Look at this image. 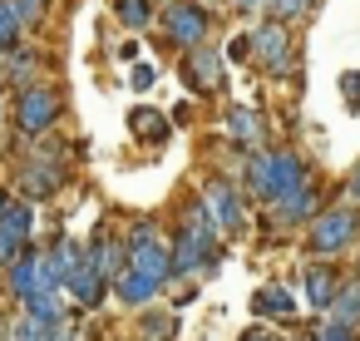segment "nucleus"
<instances>
[{"label":"nucleus","instance_id":"c756f323","mask_svg":"<svg viewBox=\"0 0 360 341\" xmlns=\"http://www.w3.org/2000/svg\"><path fill=\"white\" fill-rule=\"evenodd\" d=\"M222 60H227V65H252V30L232 35V40L222 45Z\"/></svg>","mask_w":360,"mask_h":341},{"label":"nucleus","instance_id":"423d86ee","mask_svg":"<svg viewBox=\"0 0 360 341\" xmlns=\"http://www.w3.org/2000/svg\"><path fill=\"white\" fill-rule=\"evenodd\" d=\"M326 203H335V198H330V188L321 183V173H311L301 188H291L286 198H276L271 208H262L257 223H262L266 232H306Z\"/></svg>","mask_w":360,"mask_h":341},{"label":"nucleus","instance_id":"6ab92c4d","mask_svg":"<svg viewBox=\"0 0 360 341\" xmlns=\"http://www.w3.org/2000/svg\"><path fill=\"white\" fill-rule=\"evenodd\" d=\"M139 336L134 341H178V331H183V321H178V311L173 306H148V311H139V326H134Z\"/></svg>","mask_w":360,"mask_h":341},{"label":"nucleus","instance_id":"0eeeda50","mask_svg":"<svg viewBox=\"0 0 360 341\" xmlns=\"http://www.w3.org/2000/svg\"><path fill=\"white\" fill-rule=\"evenodd\" d=\"M198 193H202V203L212 208V218H217V228H222L227 242L247 237V228L257 223V203L247 198V188H242L237 178H227V173H207Z\"/></svg>","mask_w":360,"mask_h":341},{"label":"nucleus","instance_id":"58836bf2","mask_svg":"<svg viewBox=\"0 0 360 341\" xmlns=\"http://www.w3.org/2000/svg\"><path fill=\"white\" fill-rule=\"evenodd\" d=\"M237 11H247V16H257V11H271V0H232Z\"/></svg>","mask_w":360,"mask_h":341},{"label":"nucleus","instance_id":"4c0bfd02","mask_svg":"<svg viewBox=\"0 0 360 341\" xmlns=\"http://www.w3.org/2000/svg\"><path fill=\"white\" fill-rule=\"evenodd\" d=\"M168 119H173L178 129H183V124H193V104H188V99H183V104H173V114H168Z\"/></svg>","mask_w":360,"mask_h":341},{"label":"nucleus","instance_id":"a19ab883","mask_svg":"<svg viewBox=\"0 0 360 341\" xmlns=\"http://www.w3.org/2000/svg\"><path fill=\"white\" fill-rule=\"evenodd\" d=\"M11 198H15V193H11V183H0V218H6V208H11Z\"/></svg>","mask_w":360,"mask_h":341},{"label":"nucleus","instance_id":"ea45409f","mask_svg":"<svg viewBox=\"0 0 360 341\" xmlns=\"http://www.w3.org/2000/svg\"><path fill=\"white\" fill-rule=\"evenodd\" d=\"M114 60H124V65H139V45H134V40H129V45H119V55H114Z\"/></svg>","mask_w":360,"mask_h":341},{"label":"nucleus","instance_id":"473e14b6","mask_svg":"<svg viewBox=\"0 0 360 341\" xmlns=\"http://www.w3.org/2000/svg\"><path fill=\"white\" fill-rule=\"evenodd\" d=\"M340 99H345L350 114H360V70H345L340 75Z\"/></svg>","mask_w":360,"mask_h":341},{"label":"nucleus","instance_id":"f8f14e48","mask_svg":"<svg viewBox=\"0 0 360 341\" xmlns=\"http://www.w3.org/2000/svg\"><path fill=\"white\" fill-rule=\"evenodd\" d=\"M222 139H227L237 154H257V149L271 144V124H266L262 109L232 104V109H222Z\"/></svg>","mask_w":360,"mask_h":341},{"label":"nucleus","instance_id":"5701e85b","mask_svg":"<svg viewBox=\"0 0 360 341\" xmlns=\"http://www.w3.org/2000/svg\"><path fill=\"white\" fill-rule=\"evenodd\" d=\"M326 321H340V326H360V277H355V272H350V277L340 282V292H335V302H330Z\"/></svg>","mask_w":360,"mask_h":341},{"label":"nucleus","instance_id":"c85d7f7f","mask_svg":"<svg viewBox=\"0 0 360 341\" xmlns=\"http://www.w3.org/2000/svg\"><path fill=\"white\" fill-rule=\"evenodd\" d=\"M11 6H15V16H20L25 30L45 25V16H50V0H11Z\"/></svg>","mask_w":360,"mask_h":341},{"label":"nucleus","instance_id":"a211bd4d","mask_svg":"<svg viewBox=\"0 0 360 341\" xmlns=\"http://www.w3.org/2000/svg\"><path fill=\"white\" fill-rule=\"evenodd\" d=\"M45 257H50V272H55V282H60V292L75 282V272L84 267V242L79 237H70V232H60L50 247H45Z\"/></svg>","mask_w":360,"mask_h":341},{"label":"nucleus","instance_id":"c03bdc74","mask_svg":"<svg viewBox=\"0 0 360 341\" xmlns=\"http://www.w3.org/2000/svg\"><path fill=\"white\" fill-rule=\"evenodd\" d=\"M158 6H168V0H158Z\"/></svg>","mask_w":360,"mask_h":341},{"label":"nucleus","instance_id":"bb28decb","mask_svg":"<svg viewBox=\"0 0 360 341\" xmlns=\"http://www.w3.org/2000/svg\"><path fill=\"white\" fill-rule=\"evenodd\" d=\"M316 6H321V0H271V20H281V25H301V20L316 16Z\"/></svg>","mask_w":360,"mask_h":341},{"label":"nucleus","instance_id":"9b49d317","mask_svg":"<svg viewBox=\"0 0 360 341\" xmlns=\"http://www.w3.org/2000/svg\"><path fill=\"white\" fill-rule=\"evenodd\" d=\"M178 80L188 85V94H198V99H217L222 85H227V60H222V50H217V45L188 50V55L178 60Z\"/></svg>","mask_w":360,"mask_h":341},{"label":"nucleus","instance_id":"2f4dec72","mask_svg":"<svg viewBox=\"0 0 360 341\" xmlns=\"http://www.w3.org/2000/svg\"><path fill=\"white\" fill-rule=\"evenodd\" d=\"M84 331H89V326H84V311H70V316L55 326V341H84Z\"/></svg>","mask_w":360,"mask_h":341},{"label":"nucleus","instance_id":"f257e3e1","mask_svg":"<svg viewBox=\"0 0 360 341\" xmlns=\"http://www.w3.org/2000/svg\"><path fill=\"white\" fill-rule=\"evenodd\" d=\"M20 159L11 163V193L25 198V203H50L70 188L75 178V163L65 154V144H50V139H15Z\"/></svg>","mask_w":360,"mask_h":341},{"label":"nucleus","instance_id":"9d476101","mask_svg":"<svg viewBox=\"0 0 360 341\" xmlns=\"http://www.w3.org/2000/svg\"><path fill=\"white\" fill-rule=\"evenodd\" d=\"M0 292H6L15 306L20 302H30V297H45V292H60V282H55V272H50V257H45V247L35 242L15 267H6L0 272Z\"/></svg>","mask_w":360,"mask_h":341},{"label":"nucleus","instance_id":"f03ea898","mask_svg":"<svg viewBox=\"0 0 360 341\" xmlns=\"http://www.w3.org/2000/svg\"><path fill=\"white\" fill-rule=\"evenodd\" d=\"M311 173H316V168L306 163V154H296L291 144H266V149H257V154L247 159L242 188H247V198H252L257 208H271L276 198H286L291 188H301Z\"/></svg>","mask_w":360,"mask_h":341},{"label":"nucleus","instance_id":"7c9ffc66","mask_svg":"<svg viewBox=\"0 0 360 341\" xmlns=\"http://www.w3.org/2000/svg\"><path fill=\"white\" fill-rule=\"evenodd\" d=\"M316 341H360V326H340V321H316Z\"/></svg>","mask_w":360,"mask_h":341},{"label":"nucleus","instance_id":"393cba45","mask_svg":"<svg viewBox=\"0 0 360 341\" xmlns=\"http://www.w3.org/2000/svg\"><path fill=\"white\" fill-rule=\"evenodd\" d=\"M6 331H11V341H55V326H45V321H35L25 311L6 316Z\"/></svg>","mask_w":360,"mask_h":341},{"label":"nucleus","instance_id":"dca6fc26","mask_svg":"<svg viewBox=\"0 0 360 341\" xmlns=\"http://www.w3.org/2000/svg\"><path fill=\"white\" fill-rule=\"evenodd\" d=\"M50 70V55L45 50H35V45H20V50H11L6 60H0V85H11V89H30V85H40V75Z\"/></svg>","mask_w":360,"mask_h":341},{"label":"nucleus","instance_id":"f3484780","mask_svg":"<svg viewBox=\"0 0 360 341\" xmlns=\"http://www.w3.org/2000/svg\"><path fill=\"white\" fill-rule=\"evenodd\" d=\"M114 302L119 306H129V311H148V306H158L163 302V287L153 282V277H143V272H124L119 282H114Z\"/></svg>","mask_w":360,"mask_h":341},{"label":"nucleus","instance_id":"e433bc0d","mask_svg":"<svg viewBox=\"0 0 360 341\" xmlns=\"http://www.w3.org/2000/svg\"><path fill=\"white\" fill-rule=\"evenodd\" d=\"M345 198H350V203H360V159L350 163V178H345Z\"/></svg>","mask_w":360,"mask_h":341},{"label":"nucleus","instance_id":"4be33fe9","mask_svg":"<svg viewBox=\"0 0 360 341\" xmlns=\"http://www.w3.org/2000/svg\"><path fill=\"white\" fill-rule=\"evenodd\" d=\"M15 311H25V316H35V321H45V326H60L75 306H70V297L65 292H45V297H30V302H20Z\"/></svg>","mask_w":360,"mask_h":341},{"label":"nucleus","instance_id":"ddd939ff","mask_svg":"<svg viewBox=\"0 0 360 341\" xmlns=\"http://www.w3.org/2000/svg\"><path fill=\"white\" fill-rule=\"evenodd\" d=\"M340 282H345L340 262H301V282H296V287H301V302L311 306V316L326 321V311H330Z\"/></svg>","mask_w":360,"mask_h":341},{"label":"nucleus","instance_id":"412c9836","mask_svg":"<svg viewBox=\"0 0 360 341\" xmlns=\"http://www.w3.org/2000/svg\"><path fill=\"white\" fill-rule=\"evenodd\" d=\"M114 6V20L129 30V35H143V30H153V20H158V0H109Z\"/></svg>","mask_w":360,"mask_h":341},{"label":"nucleus","instance_id":"7ed1b4c3","mask_svg":"<svg viewBox=\"0 0 360 341\" xmlns=\"http://www.w3.org/2000/svg\"><path fill=\"white\" fill-rule=\"evenodd\" d=\"M360 247V203L335 198L316 213V223L301 232V252L306 262H350Z\"/></svg>","mask_w":360,"mask_h":341},{"label":"nucleus","instance_id":"20e7f679","mask_svg":"<svg viewBox=\"0 0 360 341\" xmlns=\"http://www.w3.org/2000/svg\"><path fill=\"white\" fill-rule=\"evenodd\" d=\"M124 242H129V267H134V272L153 277L163 292L178 282V272H173V247H168V232H163L158 218L139 213V218L124 228Z\"/></svg>","mask_w":360,"mask_h":341},{"label":"nucleus","instance_id":"6e6552de","mask_svg":"<svg viewBox=\"0 0 360 341\" xmlns=\"http://www.w3.org/2000/svg\"><path fill=\"white\" fill-rule=\"evenodd\" d=\"M158 30L173 50H202L212 45V30H217V16L212 6H198V0H168V6H158Z\"/></svg>","mask_w":360,"mask_h":341},{"label":"nucleus","instance_id":"4468645a","mask_svg":"<svg viewBox=\"0 0 360 341\" xmlns=\"http://www.w3.org/2000/svg\"><path fill=\"white\" fill-rule=\"evenodd\" d=\"M252 316L257 321H271V326H291L301 316V297L291 287H281V282H262L252 292Z\"/></svg>","mask_w":360,"mask_h":341},{"label":"nucleus","instance_id":"37998d69","mask_svg":"<svg viewBox=\"0 0 360 341\" xmlns=\"http://www.w3.org/2000/svg\"><path fill=\"white\" fill-rule=\"evenodd\" d=\"M198 6H217V0H198Z\"/></svg>","mask_w":360,"mask_h":341},{"label":"nucleus","instance_id":"1a4fd4ad","mask_svg":"<svg viewBox=\"0 0 360 341\" xmlns=\"http://www.w3.org/2000/svg\"><path fill=\"white\" fill-rule=\"evenodd\" d=\"M252 60L271 75V80H296V70H301V60H296V40H291V25H281V20H262V25H252Z\"/></svg>","mask_w":360,"mask_h":341},{"label":"nucleus","instance_id":"f704fd0d","mask_svg":"<svg viewBox=\"0 0 360 341\" xmlns=\"http://www.w3.org/2000/svg\"><path fill=\"white\" fill-rule=\"evenodd\" d=\"M129 85L143 94V89H153L158 85V65H134V75H129Z\"/></svg>","mask_w":360,"mask_h":341},{"label":"nucleus","instance_id":"a878e982","mask_svg":"<svg viewBox=\"0 0 360 341\" xmlns=\"http://www.w3.org/2000/svg\"><path fill=\"white\" fill-rule=\"evenodd\" d=\"M30 247H35L30 237H20L15 228H6V223H0V272H6V267H15V262H20Z\"/></svg>","mask_w":360,"mask_h":341},{"label":"nucleus","instance_id":"72a5a7b5","mask_svg":"<svg viewBox=\"0 0 360 341\" xmlns=\"http://www.w3.org/2000/svg\"><path fill=\"white\" fill-rule=\"evenodd\" d=\"M198 287H202V282H173V287H168V292H173V297H168V306H173V311H183L188 302H198V297H202Z\"/></svg>","mask_w":360,"mask_h":341},{"label":"nucleus","instance_id":"c9c22d12","mask_svg":"<svg viewBox=\"0 0 360 341\" xmlns=\"http://www.w3.org/2000/svg\"><path fill=\"white\" fill-rule=\"evenodd\" d=\"M237 341H286V336H281V331H271L266 321H252V326H247Z\"/></svg>","mask_w":360,"mask_h":341},{"label":"nucleus","instance_id":"cd10ccee","mask_svg":"<svg viewBox=\"0 0 360 341\" xmlns=\"http://www.w3.org/2000/svg\"><path fill=\"white\" fill-rule=\"evenodd\" d=\"M6 228H15L20 237H30L35 242V203H25V198H11V208H6V218H0Z\"/></svg>","mask_w":360,"mask_h":341},{"label":"nucleus","instance_id":"79ce46f5","mask_svg":"<svg viewBox=\"0 0 360 341\" xmlns=\"http://www.w3.org/2000/svg\"><path fill=\"white\" fill-rule=\"evenodd\" d=\"M350 272H355V277H360V247H355V257H350Z\"/></svg>","mask_w":360,"mask_h":341},{"label":"nucleus","instance_id":"b1692460","mask_svg":"<svg viewBox=\"0 0 360 341\" xmlns=\"http://www.w3.org/2000/svg\"><path fill=\"white\" fill-rule=\"evenodd\" d=\"M20 45H25V25H20L11 0H0V60H6L11 50H20Z\"/></svg>","mask_w":360,"mask_h":341},{"label":"nucleus","instance_id":"39448f33","mask_svg":"<svg viewBox=\"0 0 360 341\" xmlns=\"http://www.w3.org/2000/svg\"><path fill=\"white\" fill-rule=\"evenodd\" d=\"M60 119H65V94H60V85L40 80V85L11 94V129H15V139H50V134L60 129Z\"/></svg>","mask_w":360,"mask_h":341},{"label":"nucleus","instance_id":"2eb2a0df","mask_svg":"<svg viewBox=\"0 0 360 341\" xmlns=\"http://www.w3.org/2000/svg\"><path fill=\"white\" fill-rule=\"evenodd\" d=\"M65 297H70V306H75V311H84V316H89V311H104V302L114 297V282H109L99 267H89V262H84V267L75 272V282L65 287Z\"/></svg>","mask_w":360,"mask_h":341},{"label":"nucleus","instance_id":"aec40b11","mask_svg":"<svg viewBox=\"0 0 360 341\" xmlns=\"http://www.w3.org/2000/svg\"><path fill=\"white\" fill-rule=\"evenodd\" d=\"M129 129H134L139 144H153V149H158V144L168 139L173 119H168L163 109H153V104H134V109H129Z\"/></svg>","mask_w":360,"mask_h":341}]
</instances>
